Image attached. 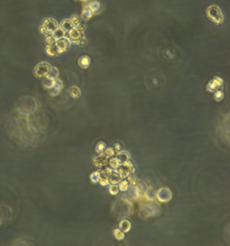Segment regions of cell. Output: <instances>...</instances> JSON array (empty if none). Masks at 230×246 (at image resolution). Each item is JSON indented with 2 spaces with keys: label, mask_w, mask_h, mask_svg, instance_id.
Masks as SVG:
<instances>
[{
  "label": "cell",
  "mask_w": 230,
  "mask_h": 246,
  "mask_svg": "<svg viewBox=\"0 0 230 246\" xmlns=\"http://www.w3.org/2000/svg\"><path fill=\"white\" fill-rule=\"evenodd\" d=\"M37 109V103L34 98L24 96L20 99L17 104V111L22 115H31Z\"/></svg>",
  "instance_id": "6da1fadb"
},
{
  "label": "cell",
  "mask_w": 230,
  "mask_h": 246,
  "mask_svg": "<svg viewBox=\"0 0 230 246\" xmlns=\"http://www.w3.org/2000/svg\"><path fill=\"white\" fill-rule=\"evenodd\" d=\"M206 15L209 20L217 24H221L224 22V15L220 7L217 5L209 6L206 10Z\"/></svg>",
  "instance_id": "7a4b0ae2"
},
{
  "label": "cell",
  "mask_w": 230,
  "mask_h": 246,
  "mask_svg": "<svg viewBox=\"0 0 230 246\" xmlns=\"http://www.w3.org/2000/svg\"><path fill=\"white\" fill-rule=\"evenodd\" d=\"M160 211V206L156 201L152 200L151 203L144 205L139 210V216L142 218H148L149 216H156Z\"/></svg>",
  "instance_id": "3957f363"
},
{
  "label": "cell",
  "mask_w": 230,
  "mask_h": 246,
  "mask_svg": "<svg viewBox=\"0 0 230 246\" xmlns=\"http://www.w3.org/2000/svg\"><path fill=\"white\" fill-rule=\"evenodd\" d=\"M51 67V64L48 63V62H45V61L40 62V63H38L36 67H34V69H33V75L37 78L45 77L47 75V74H48Z\"/></svg>",
  "instance_id": "277c9868"
},
{
  "label": "cell",
  "mask_w": 230,
  "mask_h": 246,
  "mask_svg": "<svg viewBox=\"0 0 230 246\" xmlns=\"http://www.w3.org/2000/svg\"><path fill=\"white\" fill-rule=\"evenodd\" d=\"M156 198L160 202H169L173 198V194L168 188L162 187L156 191Z\"/></svg>",
  "instance_id": "5b68a950"
},
{
  "label": "cell",
  "mask_w": 230,
  "mask_h": 246,
  "mask_svg": "<svg viewBox=\"0 0 230 246\" xmlns=\"http://www.w3.org/2000/svg\"><path fill=\"white\" fill-rule=\"evenodd\" d=\"M13 217V211L7 205H0V224L7 223Z\"/></svg>",
  "instance_id": "8992f818"
},
{
  "label": "cell",
  "mask_w": 230,
  "mask_h": 246,
  "mask_svg": "<svg viewBox=\"0 0 230 246\" xmlns=\"http://www.w3.org/2000/svg\"><path fill=\"white\" fill-rule=\"evenodd\" d=\"M224 85V80L220 76H214L207 85V91L209 93H214L218 90L221 89Z\"/></svg>",
  "instance_id": "52a82bcc"
},
{
  "label": "cell",
  "mask_w": 230,
  "mask_h": 246,
  "mask_svg": "<svg viewBox=\"0 0 230 246\" xmlns=\"http://www.w3.org/2000/svg\"><path fill=\"white\" fill-rule=\"evenodd\" d=\"M70 43H71V41L68 40V38L64 37L61 38L60 40H57L55 42V45L57 46L59 52L60 54V53L67 52L70 48Z\"/></svg>",
  "instance_id": "ba28073f"
},
{
  "label": "cell",
  "mask_w": 230,
  "mask_h": 246,
  "mask_svg": "<svg viewBox=\"0 0 230 246\" xmlns=\"http://www.w3.org/2000/svg\"><path fill=\"white\" fill-rule=\"evenodd\" d=\"M85 37L84 36V32L79 31L76 28H73L72 30H70L68 31V40L72 42H75L76 44L78 43V41L81 40L82 38Z\"/></svg>",
  "instance_id": "9c48e42d"
},
{
  "label": "cell",
  "mask_w": 230,
  "mask_h": 246,
  "mask_svg": "<svg viewBox=\"0 0 230 246\" xmlns=\"http://www.w3.org/2000/svg\"><path fill=\"white\" fill-rule=\"evenodd\" d=\"M62 88H63V81L57 78L54 80L52 86L50 89H48V91H49V94L51 96H56L60 94Z\"/></svg>",
  "instance_id": "30bf717a"
},
{
  "label": "cell",
  "mask_w": 230,
  "mask_h": 246,
  "mask_svg": "<svg viewBox=\"0 0 230 246\" xmlns=\"http://www.w3.org/2000/svg\"><path fill=\"white\" fill-rule=\"evenodd\" d=\"M42 25L47 29L48 32L52 33L53 31H55L57 28H59V23L58 22L53 19V18H46L42 22Z\"/></svg>",
  "instance_id": "8fae6325"
},
{
  "label": "cell",
  "mask_w": 230,
  "mask_h": 246,
  "mask_svg": "<svg viewBox=\"0 0 230 246\" xmlns=\"http://www.w3.org/2000/svg\"><path fill=\"white\" fill-rule=\"evenodd\" d=\"M108 163H109V159L105 158V157L100 154L99 157H95L93 158V164L95 167H100L102 168L103 166H105V165H108Z\"/></svg>",
  "instance_id": "7c38bea8"
},
{
  "label": "cell",
  "mask_w": 230,
  "mask_h": 246,
  "mask_svg": "<svg viewBox=\"0 0 230 246\" xmlns=\"http://www.w3.org/2000/svg\"><path fill=\"white\" fill-rule=\"evenodd\" d=\"M59 27H60L61 30L64 31L65 32H68L69 31L72 30L75 26L70 19H64V20H62L61 22L59 24Z\"/></svg>",
  "instance_id": "4fadbf2b"
},
{
  "label": "cell",
  "mask_w": 230,
  "mask_h": 246,
  "mask_svg": "<svg viewBox=\"0 0 230 246\" xmlns=\"http://www.w3.org/2000/svg\"><path fill=\"white\" fill-rule=\"evenodd\" d=\"M78 65L83 69L88 68L91 65V59L89 58V56H87V55L81 56L78 60Z\"/></svg>",
  "instance_id": "5bb4252c"
},
{
  "label": "cell",
  "mask_w": 230,
  "mask_h": 246,
  "mask_svg": "<svg viewBox=\"0 0 230 246\" xmlns=\"http://www.w3.org/2000/svg\"><path fill=\"white\" fill-rule=\"evenodd\" d=\"M93 15H94V13H93L92 9H91L88 6H86V7L83 9L80 18H81L83 21L86 22V21H88V20H90V19L92 18Z\"/></svg>",
  "instance_id": "9a60e30c"
},
{
  "label": "cell",
  "mask_w": 230,
  "mask_h": 246,
  "mask_svg": "<svg viewBox=\"0 0 230 246\" xmlns=\"http://www.w3.org/2000/svg\"><path fill=\"white\" fill-rule=\"evenodd\" d=\"M145 198L148 200H156V191L154 190V188L151 186H148L146 188V191L144 192Z\"/></svg>",
  "instance_id": "2e32d148"
},
{
  "label": "cell",
  "mask_w": 230,
  "mask_h": 246,
  "mask_svg": "<svg viewBox=\"0 0 230 246\" xmlns=\"http://www.w3.org/2000/svg\"><path fill=\"white\" fill-rule=\"evenodd\" d=\"M45 52H46V54H47L48 56H50V57H56V56H58V55L60 54L59 50H58L57 46L55 44L47 46L46 49H45Z\"/></svg>",
  "instance_id": "e0dca14e"
},
{
  "label": "cell",
  "mask_w": 230,
  "mask_h": 246,
  "mask_svg": "<svg viewBox=\"0 0 230 246\" xmlns=\"http://www.w3.org/2000/svg\"><path fill=\"white\" fill-rule=\"evenodd\" d=\"M116 158L122 164L123 162L129 161V160L130 159V153L127 152V151H121V150H120L119 152H117Z\"/></svg>",
  "instance_id": "ac0fdd59"
},
{
  "label": "cell",
  "mask_w": 230,
  "mask_h": 246,
  "mask_svg": "<svg viewBox=\"0 0 230 246\" xmlns=\"http://www.w3.org/2000/svg\"><path fill=\"white\" fill-rule=\"evenodd\" d=\"M127 191H129V195L130 196V198L132 200H138L141 195L139 193V190L137 189V187L133 186V185L129 186V189H128Z\"/></svg>",
  "instance_id": "d6986e66"
},
{
  "label": "cell",
  "mask_w": 230,
  "mask_h": 246,
  "mask_svg": "<svg viewBox=\"0 0 230 246\" xmlns=\"http://www.w3.org/2000/svg\"><path fill=\"white\" fill-rule=\"evenodd\" d=\"M88 7L92 9V11H93L94 14H98V13H100L101 10H102V6H101L100 2L97 1V0L91 1L89 3V5H88Z\"/></svg>",
  "instance_id": "ffe728a7"
},
{
  "label": "cell",
  "mask_w": 230,
  "mask_h": 246,
  "mask_svg": "<svg viewBox=\"0 0 230 246\" xmlns=\"http://www.w3.org/2000/svg\"><path fill=\"white\" fill-rule=\"evenodd\" d=\"M119 229H120L123 233H128L131 229V223L129 220H121L119 224Z\"/></svg>",
  "instance_id": "44dd1931"
},
{
  "label": "cell",
  "mask_w": 230,
  "mask_h": 246,
  "mask_svg": "<svg viewBox=\"0 0 230 246\" xmlns=\"http://www.w3.org/2000/svg\"><path fill=\"white\" fill-rule=\"evenodd\" d=\"M68 93H69V95L74 99H78L81 96V90L79 89V87H77L76 85L71 86L68 89Z\"/></svg>",
  "instance_id": "7402d4cb"
},
{
  "label": "cell",
  "mask_w": 230,
  "mask_h": 246,
  "mask_svg": "<svg viewBox=\"0 0 230 246\" xmlns=\"http://www.w3.org/2000/svg\"><path fill=\"white\" fill-rule=\"evenodd\" d=\"M120 181H121V178L120 177L119 173L117 172L116 169L113 170L112 173L109 176V183H111V184H117V185H118Z\"/></svg>",
  "instance_id": "603a6c76"
},
{
  "label": "cell",
  "mask_w": 230,
  "mask_h": 246,
  "mask_svg": "<svg viewBox=\"0 0 230 246\" xmlns=\"http://www.w3.org/2000/svg\"><path fill=\"white\" fill-rule=\"evenodd\" d=\"M59 75H60L59 69L56 67H52L51 66V68H50V70H49V72H48V74L46 75V77L50 78L51 80H55V79H57L59 77Z\"/></svg>",
  "instance_id": "cb8c5ba5"
},
{
  "label": "cell",
  "mask_w": 230,
  "mask_h": 246,
  "mask_svg": "<svg viewBox=\"0 0 230 246\" xmlns=\"http://www.w3.org/2000/svg\"><path fill=\"white\" fill-rule=\"evenodd\" d=\"M129 168H130V167H129ZM129 168H128V167H125V166H123V165H120L118 169H116V171H117V172L119 173L120 177L121 179H125V178L128 177L129 174H130Z\"/></svg>",
  "instance_id": "d4e9b609"
},
{
  "label": "cell",
  "mask_w": 230,
  "mask_h": 246,
  "mask_svg": "<svg viewBox=\"0 0 230 246\" xmlns=\"http://www.w3.org/2000/svg\"><path fill=\"white\" fill-rule=\"evenodd\" d=\"M51 35L55 38V40L57 41V40H60L61 38L66 37V32L63 30H61L60 27H59V28H57L56 30L52 31Z\"/></svg>",
  "instance_id": "484cf974"
},
{
  "label": "cell",
  "mask_w": 230,
  "mask_h": 246,
  "mask_svg": "<svg viewBox=\"0 0 230 246\" xmlns=\"http://www.w3.org/2000/svg\"><path fill=\"white\" fill-rule=\"evenodd\" d=\"M108 164H109V166H110L111 168H112L113 170H115V169H118L120 166L121 165V163L120 162L119 160H118L116 157H112V158L109 159V163H108Z\"/></svg>",
  "instance_id": "4316f807"
},
{
  "label": "cell",
  "mask_w": 230,
  "mask_h": 246,
  "mask_svg": "<svg viewBox=\"0 0 230 246\" xmlns=\"http://www.w3.org/2000/svg\"><path fill=\"white\" fill-rule=\"evenodd\" d=\"M101 155H103L105 158L109 159V158H111V157H114V155H115V151H114V149H113L112 147H108V148L106 147L104 152L101 153Z\"/></svg>",
  "instance_id": "83f0119b"
},
{
  "label": "cell",
  "mask_w": 230,
  "mask_h": 246,
  "mask_svg": "<svg viewBox=\"0 0 230 246\" xmlns=\"http://www.w3.org/2000/svg\"><path fill=\"white\" fill-rule=\"evenodd\" d=\"M213 94H214L213 98H214V100L217 101V102H221L223 99L225 98V93L223 92L222 90H218V91L214 92Z\"/></svg>",
  "instance_id": "f1b7e54d"
},
{
  "label": "cell",
  "mask_w": 230,
  "mask_h": 246,
  "mask_svg": "<svg viewBox=\"0 0 230 246\" xmlns=\"http://www.w3.org/2000/svg\"><path fill=\"white\" fill-rule=\"evenodd\" d=\"M106 143L104 141H99L96 144V147H95V152L98 154H101L103 153L105 148H106Z\"/></svg>",
  "instance_id": "f546056e"
},
{
  "label": "cell",
  "mask_w": 230,
  "mask_h": 246,
  "mask_svg": "<svg viewBox=\"0 0 230 246\" xmlns=\"http://www.w3.org/2000/svg\"><path fill=\"white\" fill-rule=\"evenodd\" d=\"M129 186H130V183L128 182V181H126V180H124V181H120L119 182V185H118L120 191H123V192L128 191Z\"/></svg>",
  "instance_id": "4dcf8cb0"
},
{
  "label": "cell",
  "mask_w": 230,
  "mask_h": 246,
  "mask_svg": "<svg viewBox=\"0 0 230 246\" xmlns=\"http://www.w3.org/2000/svg\"><path fill=\"white\" fill-rule=\"evenodd\" d=\"M100 172V171H99ZM99 183L102 185V186H106L109 184V177L106 176L104 173H101L100 172V180H99Z\"/></svg>",
  "instance_id": "1f68e13d"
},
{
  "label": "cell",
  "mask_w": 230,
  "mask_h": 246,
  "mask_svg": "<svg viewBox=\"0 0 230 246\" xmlns=\"http://www.w3.org/2000/svg\"><path fill=\"white\" fill-rule=\"evenodd\" d=\"M113 235H114L115 238L117 239V240H119V241L123 240V239L125 238V233H123L120 229H115V230L113 231Z\"/></svg>",
  "instance_id": "d6a6232c"
},
{
  "label": "cell",
  "mask_w": 230,
  "mask_h": 246,
  "mask_svg": "<svg viewBox=\"0 0 230 246\" xmlns=\"http://www.w3.org/2000/svg\"><path fill=\"white\" fill-rule=\"evenodd\" d=\"M90 180L93 183H97L99 182L100 180V172L99 171H94L90 175Z\"/></svg>",
  "instance_id": "836d02e7"
},
{
  "label": "cell",
  "mask_w": 230,
  "mask_h": 246,
  "mask_svg": "<svg viewBox=\"0 0 230 246\" xmlns=\"http://www.w3.org/2000/svg\"><path fill=\"white\" fill-rule=\"evenodd\" d=\"M53 83H54V80H51V79H50V78H47V77L45 76L43 81H42V84H43V86H44L45 88L48 90L51 87Z\"/></svg>",
  "instance_id": "e575fe53"
},
{
  "label": "cell",
  "mask_w": 230,
  "mask_h": 246,
  "mask_svg": "<svg viewBox=\"0 0 230 246\" xmlns=\"http://www.w3.org/2000/svg\"><path fill=\"white\" fill-rule=\"evenodd\" d=\"M56 42V40L55 38L52 36L51 34H49V35H46V38H45V43L47 46L49 45H54Z\"/></svg>",
  "instance_id": "d590c367"
},
{
  "label": "cell",
  "mask_w": 230,
  "mask_h": 246,
  "mask_svg": "<svg viewBox=\"0 0 230 246\" xmlns=\"http://www.w3.org/2000/svg\"><path fill=\"white\" fill-rule=\"evenodd\" d=\"M119 187L117 184H111V186L109 187V192L111 195H117L119 193Z\"/></svg>",
  "instance_id": "8d00e7d4"
},
{
  "label": "cell",
  "mask_w": 230,
  "mask_h": 246,
  "mask_svg": "<svg viewBox=\"0 0 230 246\" xmlns=\"http://www.w3.org/2000/svg\"><path fill=\"white\" fill-rule=\"evenodd\" d=\"M70 20L72 21V22H73V24H74V26H76V25H78L79 23H81V18L79 17V16H77V15H72V17L70 18Z\"/></svg>",
  "instance_id": "74e56055"
},
{
  "label": "cell",
  "mask_w": 230,
  "mask_h": 246,
  "mask_svg": "<svg viewBox=\"0 0 230 246\" xmlns=\"http://www.w3.org/2000/svg\"><path fill=\"white\" fill-rule=\"evenodd\" d=\"M112 148L114 149L115 152H119V151L121 150V146H120V144H119V143H114Z\"/></svg>",
  "instance_id": "f35d334b"
},
{
  "label": "cell",
  "mask_w": 230,
  "mask_h": 246,
  "mask_svg": "<svg viewBox=\"0 0 230 246\" xmlns=\"http://www.w3.org/2000/svg\"><path fill=\"white\" fill-rule=\"evenodd\" d=\"M75 28H76V29H78L79 31H83L84 32V31H85V29H86V25L84 24V23H79L78 25H76V26H75Z\"/></svg>",
  "instance_id": "ab89813d"
},
{
  "label": "cell",
  "mask_w": 230,
  "mask_h": 246,
  "mask_svg": "<svg viewBox=\"0 0 230 246\" xmlns=\"http://www.w3.org/2000/svg\"><path fill=\"white\" fill-rule=\"evenodd\" d=\"M77 44L80 45V46H86V45L87 44V41H86V38L83 37L81 40L78 41V43H77Z\"/></svg>",
  "instance_id": "60d3db41"
},
{
  "label": "cell",
  "mask_w": 230,
  "mask_h": 246,
  "mask_svg": "<svg viewBox=\"0 0 230 246\" xmlns=\"http://www.w3.org/2000/svg\"><path fill=\"white\" fill-rule=\"evenodd\" d=\"M81 1H83V2H88L89 0H81Z\"/></svg>",
  "instance_id": "b9f144b4"
}]
</instances>
